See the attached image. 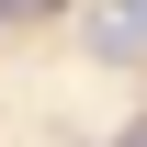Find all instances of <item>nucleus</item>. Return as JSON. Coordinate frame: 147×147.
Segmentation results:
<instances>
[{"instance_id":"f03ea898","label":"nucleus","mask_w":147,"mask_h":147,"mask_svg":"<svg viewBox=\"0 0 147 147\" xmlns=\"http://www.w3.org/2000/svg\"><path fill=\"white\" fill-rule=\"evenodd\" d=\"M11 11H23V0H0V23H11Z\"/></svg>"},{"instance_id":"f257e3e1","label":"nucleus","mask_w":147,"mask_h":147,"mask_svg":"<svg viewBox=\"0 0 147 147\" xmlns=\"http://www.w3.org/2000/svg\"><path fill=\"white\" fill-rule=\"evenodd\" d=\"M79 45H91L102 68H136L147 57V0H91V11H79Z\"/></svg>"},{"instance_id":"7ed1b4c3","label":"nucleus","mask_w":147,"mask_h":147,"mask_svg":"<svg viewBox=\"0 0 147 147\" xmlns=\"http://www.w3.org/2000/svg\"><path fill=\"white\" fill-rule=\"evenodd\" d=\"M125 147H147V125H136V136H125Z\"/></svg>"}]
</instances>
